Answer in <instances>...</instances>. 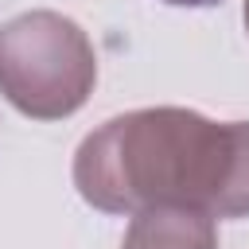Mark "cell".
<instances>
[{
	"instance_id": "6da1fadb",
	"label": "cell",
	"mask_w": 249,
	"mask_h": 249,
	"mask_svg": "<svg viewBox=\"0 0 249 249\" xmlns=\"http://www.w3.org/2000/svg\"><path fill=\"white\" fill-rule=\"evenodd\" d=\"M74 187L105 214L191 206L249 218V121L222 124L179 105L121 113L78 144Z\"/></svg>"
},
{
	"instance_id": "7a4b0ae2",
	"label": "cell",
	"mask_w": 249,
	"mask_h": 249,
	"mask_svg": "<svg viewBox=\"0 0 249 249\" xmlns=\"http://www.w3.org/2000/svg\"><path fill=\"white\" fill-rule=\"evenodd\" d=\"M97 82L89 35L62 12H23L0 27V93L35 121L86 105Z\"/></svg>"
},
{
	"instance_id": "3957f363",
	"label": "cell",
	"mask_w": 249,
	"mask_h": 249,
	"mask_svg": "<svg viewBox=\"0 0 249 249\" xmlns=\"http://www.w3.org/2000/svg\"><path fill=\"white\" fill-rule=\"evenodd\" d=\"M121 249H218V218L191 206H148L132 214Z\"/></svg>"
},
{
	"instance_id": "277c9868",
	"label": "cell",
	"mask_w": 249,
	"mask_h": 249,
	"mask_svg": "<svg viewBox=\"0 0 249 249\" xmlns=\"http://www.w3.org/2000/svg\"><path fill=\"white\" fill-rule=\"evenodd\" d=\"M163 4H175V8H210L218 0H163Z\"/></svg>"
},
{
	"instance_id": "5b68a950",
	"label": "cell",
	"mask_w": 249,
	"mask_h": 249,
	"mask_svg": "<svg viewBox=\"0 0 249 249\" xmlns=\"http://www.w3.org/2000/svg\"><path fill=\"white\" fill-rule=\"evenodd\" d=\"M245 31H249V0H245Z\"/></svg>"
}]
</instances>
